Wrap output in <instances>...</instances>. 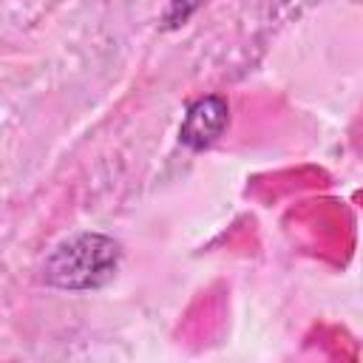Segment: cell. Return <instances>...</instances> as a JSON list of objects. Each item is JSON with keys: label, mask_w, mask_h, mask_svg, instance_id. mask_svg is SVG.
Here are the masks:
<instances>
[{"label": "cell", "mask_w": 363, "mask_h": 363, "mask_svg": "<svg viewBox=\"0 0 363 363\" xmlns=\"http://www.w3.org/2000/svg\"><path fill=\"white\" fill-rule=\"evenodd\" d=\"M119 258L122 250L111 235L77 233L48 252L43 264V281L68 292L99 289L116 275Z\"/></svg>", "instance_id": "1"}, {"label": "cell", "mask_w": 363, "mask_h": 363, "mask_svg": "<svg viewBox=\"0 0 363 363\" xmlns=\"http://www.w3.org/2000/svg\"><path fill=\"white\" fill-rule=\"evenodd\" d=\"M230 122V105L224 96H201L196 99L187 113H184V122L179 128V142L190 150H204L210 147L227 128Z\"/></svg>", "instance_id": "2"}, {"label": "cell", "mask_w": 363, "mask_h": 363, "mask_svg": "<svg viewBox=\"0 0 363 363\" xmlns=\"http://www.w3.org/2000/svg\"><path fill=\"white\" fill-rule=\"evenodd\" d=\"M207 0H167V11H164V17H162V23H164V28H176V26H182V23H187V17L196 11V9H201Z\"/></svg>", "instance_id": "3"}]
</instances>
